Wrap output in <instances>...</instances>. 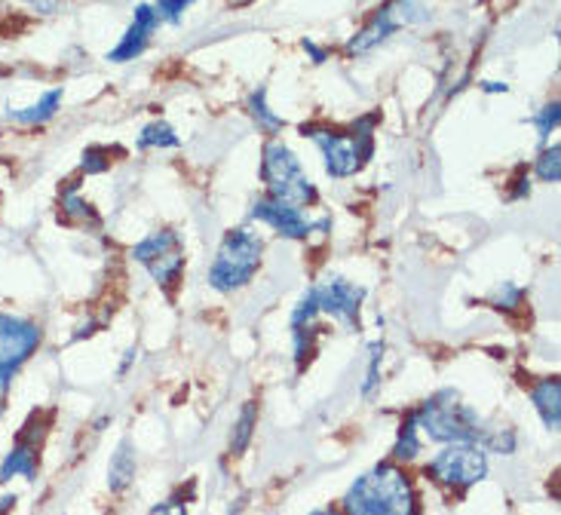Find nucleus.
<instances>
[{
    "label": "nucleus",
    "instance_id": "nucleus-3",
    "mask_svg": "<svg viewBox=\"0 0 561 515\" xmlns=\"http://www.w3.org/2000/svg\"><path fill=\"white\" fill-rule=\"evenodd\" d=\"M417 430L426 439L439 442V445H455V442H479L485 436V421L479 417V411L470 409L457 390H439L430 396L421 409L414 411Z\"/></svg>",
    "mask_w": 561,
    "mask_h": 515
},
{
    "label": "nucleus",
    "instance_id": "nucleus-30",
    "mask_svg": "<svg viewBox=\"0 0 561 515\" xmlns=\"http://www.w3.org/2000/svg\"><path fill=\"white\" fill-rule=\"evenodd\" d=\"M482 90L485 92H510V87H506V83H482Z\"/></svg>",
    "mask_w": 561,
    "mask_h": 515
},
{
    "label": "nucleus",
    "instance_id": "nucleus-19",
    "mask_svg": "<svg viewBox=\"0 0 561 515\" xmlns=\"http://www.w3.org/2000/svg\"><path fill=\"white\" fill-rule=\"evenodd\" d=\"M421 448H424V442H421V430H417L414 411H411L409 417L402 421V426H399V436H396V445H393V457L396 460H414V457L421 455Z\"/></svg>",
    "mask_w": 561,
    "mask_h": 515
},
{
    "label": "nucleus",
    "instance_id": "nucleus-24",
    "mask_svg": "<svg viewBox=\"0 0 561 515\" xmlns=\"http://www.w3.org/2000/svg\"><path fill=\"white\" fill-rule=\"evenodd\" d=\"M522 298H525V288L516 286V283H501V286L491 291V307L513 313V310L522 307Z\"/></svg>",
    "mask_w": 561,
    "mask_h": 515
},
{
    "label": "nucleus",
    "instance_id": "nucleus-28",
    "mask_svg": "<svg viewBox=\"0 0 561 515\" xmlns=\"http://www.w3.org/2000/svg\"><path fill=\"white\" fill-rule=\"evenodd\" d=\"M25 3H28L31 10H37V13H44V15L56 13V10L61 7V0H25Z\"/></svg>",
    "mask_w": 561,
    "mask_h": 515
},
{
    "label": "nucleus",
    "instance_id": "nucleus-16",
    "mask_svg": "<svg viewBox=\"0 0 561 515\" xmlns=\"http://www.w3.org/2000/svg\"><path fill=\"white\" fill-rule=\"evenodd\" d=\"M245 107H249V117L255 121V126H259L264 136L276 138L283 129H286V121L276 114L274 107L267 105V87H259V90L249 95V102H245Z\"/></svg>",
    "mask_w": 561,
    "mask_h": 515
},
{
    "label": "nucleus",
    "instance_id": "nucleus-4",
    "mask_svg": "<svg viewBox=\"0 0 561 515\" xmlns=\"http://www.w3.org/2000/svg\"><path fill=\"white\" fill-rule=\"evenodd\" d=\"M261 182L267 184V197L307 209L319 203V191L313 179L304 172V163L298 153L288 148L279 138H267L261 151Z\"/></svg>",
    "mask_w": 561,
    "mask_h": 515
},
{
    "label": "nucleus",
    "instance_id": "nucleus-27",
    "mask_svg": "<svg viewBox=\"0 0 561 515\" xmlns=\"http://www.w3.org/2000/svg\"><path fill=\"white\" fill-rule=\"evenodd\" d=\"M380 359H383V344H371V363H368V378L363 384V396H371L380 384Z\"/></svg>",
    "mask_w": 561,
    "mask_h": 515
},
{
    "label": "nucleus",
    "instance_id": "nucleus-10",
    "mask_svg": "<svg viewBox=\"0 0 561 515\" xmlns=\"http://www.w3.org/2000/svg\"><path fill=\"white\" fill-rule=\"evenodd\" d=\"M313 291V301H317L319 317H332L334 322L347 325V329H359V310L365 301V286L353 283L347 276H337V273H325L319 283L310 286Z\"/></svg>",
    "mask_w": 561,
    "mask_h": 515
},
{
    "label": "nucleus",
    "instance_id": "nucleus-13",
    "mask_svg": "<svg viewBox=\"0 0 561 515\" xmlns=\"http://www.w3.org/2000/svg\"><path fill=\"white\" fill-rule=\"evenodd\" d=\"M531 402L547 430H559L561 424V384L559 378H543L531 387Z\"/></svg>",
    "mask_w": 561,
    "mask_h": 515
},
{
    "label": "nucleus",
    "instance_id": "nucleus-15",
    "mask_svg": "<svg viewBox=\"0 0 561 515\" xmlns=\"http://www.w3.org/2000/svg\"><path fill=\"white\" fill-rule=\"evenodd\" d=\"M15 476H22V479H28V482L37 476V445H34V442L22 439L13 451L7 455L3 467H0V485L15 479Z\"/></svg>",
    "mask_w": 561,
    "mask_h": 515
},
{
    "label": "nucleus",
    "instance_id": "nucleus-25",
    "mask_svg": "<svg viewBox=\"0 0 561 515\" xmlns=\"http://www.w3.org/2000/svg\"><path fill=\"white\" fill-rule=\"evenodd\" d=\"M194 3H197V0H157L153 10L160 15V25H163V22H167V25H179L184 19V13H187Z\"/></svg>",
    "mask_w": 561,
    "mask_h": 515
},
{
    "label": "nucleus",
    "instance_id": "nucleus-26",
    "mask_svg": "<svg viewBox=\"0 0 561 515\" xmlns=\"http://www.w3.org/2000/svg\"><path fill=\"white\" fill-rule=\"evenodd\" d=\"M111 151L107 148H102V145H92V148H87L83 151V160H80V169L87 172V175H102V172H107L111 169Z\"/></svg>",
    "mask_w": 561,
    "mask_h": 515
},
{
    "label": "nucleus",
    "instance_id": "nucleus-1",
    "mask_svg": "<svg viewBox=\"0 0 561 515\" xmlns=\"http://www.w3.org/2000/svg\"><path fill=\"white\" fill-rule=\"evenodd\" d=\"M341 515H421V501L409 472L396 464H378L347 488Z\"/></svg>",
    "mask_w": 561,
    "mask_h": 515
},
{
    "label": "nucleus",
    "instance_id": "nucleus-2",
    "mask_svg": "<svg viewBox=\"0 0 561 515\" xmlns=\"http://www.w3.org/2000/svg\"><path fill=\"white\" fill-rule=\"evenodd\" d=\"M378 123L380 114L371 111L353 123L350 133H337L329 126H301V136L317 145L322 153V167L332 179H350L375 157V126Z\"/></svg>",
    "mask_w": 561,
    "mask_h": 515
},
{
    "label": "nucleus",
    "instance_id": "nucleus-7",
    "mask_svg": "<svg viewBox=\"0 0 561 515\" xmlns=\"http://www.w3.org/2000/svg\"><path fill=\"white\" fill-rule=\"evenodd\" d=\"M426 19H430V10L421 0H387L378 13L350 37L347 56H365V53L378 49L380 44H387L399 28L417 25V22H426Z\"/></svg>",
    "mask_w": 561,
    "mask_h": 515
},
{
    "label": "nucleus",
    "instance_id": "nucleus-31",
    "mask_svg": "<svg viewBox=\"0 0 561 515\" xmlns=\"http://www.w3.org/2000/svg\"><path fill=\"white\" fill-rule=\"evenodd\" d=\"M310 515H341V513H334V510H313Z\"/></svg>",
    "mask_w": 561,
    "mask_h": 515
},
{
    "label": "nucleus",
    "instance_id": "nucleus-22",
    "mask_svg": "<svg viewBox=\"0 0 561 515\" xmlns=\"http://www.w3.org/2000/svg\"><path fill=\"white\" fill-rule=\"evenodd\" d=\"M534 172H537V179L547 184H559L561 179V148L559 145H552V148H543V153L534 160Z\"/></svg>",
    "mask_w": 561,
    "mask_h": 515
},
{
    "label": "nucleus",
    "instance_id": "nucleus-20",
    "mask_svg": "<svg viewBox=\"0 0 561 515\" xmlns=\"http://www.w3.org/2000/svg\"><path fill=\"white\" fill-rule=\"evenodd\" d=\"M255 424H259V405L255 402H245L237 424H233V436H230V451L233 455H243L249 448V442L255 436Z\"/></svg>",
    "mask_w": 561,
    "mask_h": 515
},
{
    "label": "nucleus",
    "instance_id": "nucleus-9",
    "mask_svg": "<svg viewBox=\"0 0 561 515\" xmlns=\"http://www.w3.org/2000/svg\"><path fill=\"white\" fill-rule=\"evenodd\" d=\"M41 341H44L41 325L0 310V393L10 390L15 371L28 363V356L41 347Z\"/></svg>",
    "mask_w": 561,
    "mask_h": 515
},
{
    "label": "nucleus",
    "instance_id": "nucleus-11",
    "mask_svg": "<svg viewBox=\"0 0 561 515\" xmlns=\"http://www.w3.org/2000/svg\"><path fill=\"white\" fill-rule=\"evenodd\" d=\"M249 218L259 221V225H267L271 230H276L283 240H307L310 233L317 230H332V218H307L304 209L298 206H288V203H279L274 197H261L252 203L249 209Z\"/></svg>",
    "mask_w": 561,
    "mask_h": 515
},
{
    "label": "nucleus",
    "instance_id": "nucleus-29",
    "mask_svg": "<svg viewBox=\"0 0 561 515\" xmlns=\"http://www.w3.org/2000/svg\"><path fill=\"white\" fill-rule=\"evenodd\" d=\"M304 53H310V59H313V65H322V61L329 59V53L322 49V46H317L313 41H304Z\"/></svg>",
    "mask_w": 561,
    "mask_h": 515
},
{
    "label": "nucleus",
    "instance_id": "nucleus-8",
    "mask_svg": "<svg viewBox=\"0 0 561 515\" xmlns=\"http://www.w3.org/2000/svg\"><path fill=\"white\" fill-rule=\"evenodd\" d=\"M133 261L151 273V279L157 286L172 288L182 279L184 264H187L182 233H175L172 228L153 230L141 243L133 245Z\"/></svg>",
    "mask_w": 561,
    "mask_h": 515
},
{
    "label": "nucleus",
    "instance_id": "nucleus-6",
    "mask_svg": "<svg viewBox=\"0 0 561 515\" xmlns=\"http://www.w3.org/2000/svg\"><path fill=\"white\" fill-rule=\"evenodd\" d=\"M424 472L436 485L467 491L488 476V451L479 442H455V445H445L439 455L426 464Z\"/></svg>",
    "mask_w": 561,
    "mask_h": 515
},
{
    "label": "nucleus",
    "instance_id": "nucleus-14",
    "mask_svg": "<svg viewBox=\"0 0 561 515\" xmlns=\"http://www.w3.org/2000/svg\"><path fill=\"white\" fill-rule=\"evenodd\" d=\"M61 99H65V90H61V87H56V90H46L34 105L15 107V111L7 114V117H10L13 123H19V126H41V123H49L56 114H59Z\"/></svg>",
    "mask_w": 561,
    "mask_h": 515
},
{
    "label": "nucleus",
    "instance_id": "nucleus-5",
    "mask_svg": "<svg viewBox=\"0 0 561 515\" xmlns=\"http://www.w3.org/2000/svg\"><path fill=\"white\" fill-rule=\"evenodd\" d=\"M264 255V240L252 228H233L225 233V240L215 252L213 267H209V286L218 295H233L245 288L261 267Z\"/></svg>",
    "mask_w": 561,
    "mask_h": 515
},
{
    "label": "nucleus",
    "instance_id": "nucleus-18",
    "mask_svg": "<svg viewBox=\"0 0 561 515\" xmlns=\"http://www.w3.org/2000/svg\"><path fill=\"white\" fill-rule=\"evenodd\" d=\"M179 145H182V138L167 121L148 123L138 133V151H167V148H179Z\"/></svg>",
    "mask_w": 561,
    "mask_h": 515
},
{
    "label": "nucleus",
    "instance_id": "nucleus-12",
    "mask_svg": "<svg viewBox=\"0 0 561 515\" xmlns=\"http://www.w3.org/2000/svg\"><path fill=\"white\" fill-rule=\"evenodd\" d=\"M157 28H160V15H157V10H153V3H138L136 10H133V22H129V28L123 31L121 44L107 53V61H114V65L136 61L138 56L148 49L153 31Z\"/></svg>",
    "mask_w": 561,
    "mask_h": 515
},
{
    "label": "nucleus",
    "instance_id": "nucleus-17",
    "mask_svg": "<svg viewBox=\"0 0 561 515\" xmlns=\"http://www.w3.org/2000/svg\"><path fill=\"white\" fill-rule=\"evenodd\" d=\"M133 479H136V455H133L129 439H123L117 445V455L111 457V467H107V488L114 494H121V491L133 485Z\"/></svg>",
    "mask_w": 561,
    "mask_h": 515
},
{
    "label": "nucleus",
    "instance_id": "nucleus-21",
    "mask_svg": "<svg viewBox=\"0 0 561 515\" xmlns=\"http://www.w3.org/2000/svg\"><path fill=\"white\" fill-rule=\"evenodd\" d=\"M61 209H65L68 218H75L80 225H92V228L99 225V215L92 209V203H87V199L77 194V184H71V187L61 194Z\"/></svg>",
    "mask_w": 561,
    "mask_h": 515
},
{
    "label": "nucleus",
    "instance_id": "nucleus-23",
    "mask_svg": "<svg viewBox=\"0 0 561 515\" xmlns=\"http://www.w3.org/2000/svg\"><path fill=\"white\" fill-rule=\"evenodd\" d=\"M559 121H561L559 102H549V105L540 107V111H537V114L531 117V123L537 126V133H540V141H543V145H549L552 133L559 129Z\"/></svg>",
    "mask_w": 561,
    "mask_h": 515
}]
</instances>
